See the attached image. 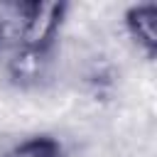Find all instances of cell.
Listing matches in <instances>:
<instances>
[{
  "instance_id": "obj_1",
  "label": "cell",
  "mask_w": 157,
  "mask_h": 157,
  "mask_svg": "<svg viewBox=\"0 0 157 157\" xmlns=\"http://www.w3.org/2000/svg\"><path fill=\"white\" fill-rule=\"evenodd\" d=\"M17 12V39L20 49L37 52V54H49L59 39L61 25L66 20L69 5L66 2H20L15 7Z\"/></svg>"
},
{
  "instance_id": "obj_2",
  "label": "cell",
  "mask_w": 157,
  "mask_h": 157,
  "mask_svg": "<svg viewBox=\"0 0 157 157\" xmlns=\"http://www.w3.org/2000/svg\"><path fill=\"white\" fill-rule=\"evenodd\" d=\"M123 27L137 52L145 54L147 61L157 56V5L155 2H135L123 12Z\"/></svg>"
},
{
  "instance_id": "obj_3",
  "label": "cell",
  "mask_w": 157,
  "mask_h": 157,
  "mask_svg": "<svg viewBox=\"0 0 157 157\" xmlns=\"http://www.w3.org/2000/svg\"><path fill=\"white\" fill-rule=\"evenodd\" d=\"M49 64V54H37V52H27V49H20L12 54L10 64H7V71H10V78L15 83H34L42 78L44 69Z\"/></svg>"
},
{
  "instance_id": "obj_4",
  "label": "cell",
  "mask_w": 157,
  "mask_h": 157,
  "mask_svg": "<svg viewBox=\"0 0 157 157\" xmlns=\"http://www.w3.org/2000/svg\"><path fill=\"white\" fill-rule=\"evenodd\" d=\"M5 157H64V147L52 135H32L10 147Z\"/></svg>"
},
{
  "instance_id": "obj_5",
  "label": "cell",
  "mask_w": 157,
  "mask_h": 157,
  "mask_svg": "<svg viewBox=\"0 0 157 157\" xmlns=\"http://www.w3.org/2000/svg\"><path fill=\"white\" fill-rule=\"evenodd\" d=\"M2 37H5V27L0 25V44H2Z\"/></svg>"
}]
</instances>
